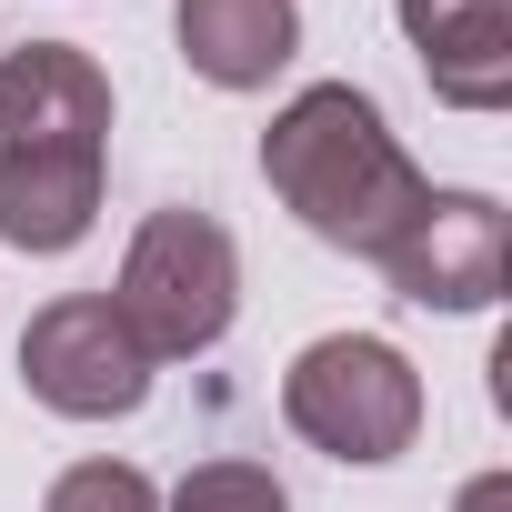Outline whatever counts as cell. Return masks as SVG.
Instances as JSON below:
<instances>
[{
	"instance_id": "cell-1",
	"label": "cell",
	"mask_w": 512,
	"mask_h": 512,
	"mask_svg": "<svg viewBox=\"0 0 512 512\" xmlns=\"http://www.w3.org/2000/svg\"><path fill=\"white\" fill-rule=\"evenodd\" d=\"M101 161H111V81L81 41H21L0 51V241L11 251H71L101 221Z\"/></svg>"
},
{
	"instance_id": "cell-2",
	"label": "cell",
	"mask_w": 512,
	"mask_h": 512,
	"mask_svg": "<svg viewBox=\"0 0 512 512\" xmlns=\"http://www.w3.org/2000/svg\"><path fill=\"white\" fill-rule=\"evenodd\" d=\"M262 181L282 191V211H292L312 241L352 251V262H382V251L412 231V211L432 201V181H422V161L392 141L382 101L352 91V81H312V91H292V101L272 111V131H262Z\"/></svg>"
},
{
	"instance_id": "cell-3",
	"label": "cell",
	"mask_w": 512,
	"mask_h": 512,
	"mask_svg": "<svg viewBox=\"0 0 512 512\" xmlns=\"http://www.w3.org/2000/svg\"><path fill=\"white\" fill-rule=\"evenodd\" d=\"M111 312L131 322V342L151 352V372L211 352V342L231 332V312H241V251H231V231H221L211 211H191V201L151 211V221L131 231V251H121Z\"/></svg>"
},
{
	"instance_id": "cell-4",
	"label": "cell",
	"mask_w": 512,
	"mask_h": 512,
	"mask_svg": "<svg viewBox=\"0 0 512 512\" xmlns=\"http://www.w3.org/2000/svg\"><path fill=\"white\" fill-rule=\"evenodd\" d=\"M282 422L332 462H402L422 442V372L382 332H322L282 372Z\"/></svg>"
},
{
	"instance_id": "cell-5",
	"label": "cell",
	"mask_w": 512,
	"mask_h": 512,
	"mask_svg": "<svg viewBox=\"0 0 512 512\" xmlns=\"http://www.w3.org/2000/svg\"><path fill=\"white\" fill-rule=\"evenodd\" d=\"M21 382L61 422H121V412L151 402V352L131 342V322L111 312V292H61L21 332Z\"/></svg>"
},
{
	"instance_id": "cell-6",
	"label": "cell",
	"mask_w": 512,
	"mask_h": 512,
	"mask_svg": "<svg viewBox=\"0 0 512 512\" xmlns=\"http://www.w3.org/2000/svg\"><path fill=\"white\" fill-rule=\"evenodd\" d=\"M382 272L422 312H492L512 282V211L492 191H432L412 231L382 251Z\"/></svg>"
},
{
	"instance_id": "cell-7",
	"label": "cell",
	"mask_w": 512,
	"mask_h": 512,
	"mask_svg": "<svg viewBox=\"0 0 512 512\" xmlns=\"http://www.w3.org/2000/svg\"><path fill=\"white\" fill-rule=\"evenodd\" d=\"M402 41L422 51L432 101L452 111L512 101V0H402Z\"/></svg>"
},
{
	"instance_id": "cell-8",
	"label": "cell",
	"mask_w": 512,
	"mask_h": 512,
	"mask_svg": "<svg viewBox=\"0 0 512 512\" xmlns=\"http://www.w3.org/2000/svg\"><path fill=\"white\" fill-rule=\"evenodd\" d=\"M171 31L211 91H262L302 51V0H181Z\"/></svg>"
},
{
	"instance_id": "cell-9",
	"label": "cell",
	"mask_w": 512,
	"mask_h": 512,
	"mask_svg": "<svg viewBox=\"0 0 512 512\" xmlns=\"http://www.w3.org/2000/svg\"><path fill=\"white\" fill-rule=\"evenodd\" d=\"M161 512H292V492H282L262 462H191Z\"/></svg>"
},
{
	"instance_id": "cell-10",
	"label": "cell",
	"mask_w": 512,
	"mask_h": 512,
	"mask_svg": "<svg viewBox=\"0 0 512 512\" xmlns=\"http://www.w3.org/2000/svg\"><path fill=\"white\" fill-rule=\"evenodd\" d=\"M41 512H161V492H151V472H131V462H71V472L41 492Z\"/></svg>"
},
{
	"instance_id": "cell-11",
	"label": "cell",
	"mask_w": 512,
	"mask_h": 512,
	"mask_svg": "<svg viewBox=\"0 0 512 512\" xmlns=\"http://www.w3.org/2000/svg\"><path fill=\"white\" fill-rule=\"evenodd\" d=\"M452 512H512V472H472Z\"/></svg>"
}]
</instances>
